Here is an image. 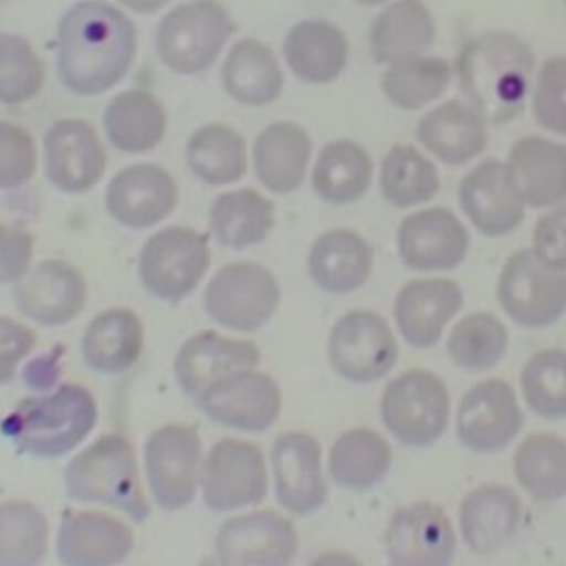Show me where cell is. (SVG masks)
<instances>
[{
  "label": "cell",
  "instance_id": "cell-49",
  "mask_svg": "<svg viewBox=\"0 0 566 566\" xmlns=\"http://www.w3.org/2000/svg\"><path fill=\"white\" fill-rule=\"evenodd\" d=\"M533 251L547 265L566 271V205L543 216L536 223Z\"/></svg>",
  "mask_w": 566,
  "mask_h": 566
},
{
  "label": "cell",
  "instance_id": "cell-54",
  "mask_svg": "<svg viewBox=\"0 0 566 566\" xmlns=\"http://www.w3.org/2000/svg\"><path fill=\"white\" fill-rule=\"evenodd\" d=\"M566 1V0H565Z\"/></svg>",
  "mask_w": 566,
  "mask_h": 566
},
{
  "label": "cell",
  "instance_id": "cell-43",
  "mask_svg": "<svg viewBox=\"0 0 566 566\" xmlns=\"http://www.w3.org/2000/svg\"><path fill=\"white\" fill-rule=\"evenodd\" d=\"M450 76L444 60L417 55L391 63L382 75L381 87L396 106L417 109L442 95Z\"/></svg>",
  "mask_w": 566,
  "mask_h": 566
},
{
  "label": "cell",
  "instance_id": "cell-46",
  "mask_svg": "<svg viewBox=\"0 0 566 566\" xmlns=\"http://www.w3.org/2000/svg\"><path fill=\"white\" fill-rule=\"evenodd\" d=\"M44 65L22 36L2 34L0 39V97L6 104H20L41 90Z\"/></svg>",
  "mask_w": 566,
  "mask_h": 566
},
{
  "label": "cell",
  "instance_id": "cell-40",
  "mask_svg": "<svg viewBox=\"0 0 566 566\" xmlns=\"http://www.w3.org/2000/svg\"><path fill=\"white\" fill-rule=\"evenodd\" d=\"M514 473L535 500L555 501L566 495V441L542 432L528 436L517 447Z\"/></svg>",
  "mask_w": 566,
  "mask_h": 566
},
{
  "label": "cell",
  "instance_id": "cell-48",
  "mask_svg": "<svg viewBox=\"0 0 566 566\" xmlns=\"http://www.w3.org/2000/svg\"><path fill=\"white\" fill-rule=\"evenodd\" d=\"M36 151L32 136L23 127L0 124V186L12 189L28 182L34 174Z\"/></svg>",
  "mask_w": 566,
  "mask_h": 566
},
{
  "label": "cell",
  "instance_id": "cell-35",
  "mask_svg": "<svg viewBox=\"0 0 566 566\" xmlns=\"http://www.w3.org/2000/svg\"><path fill=\"white\" fill-rule=\"evenodd\" d=\"M166 112L149 92L130 90L118 94L105 109L104 127L117 149L139 154L151 150L166 132Z\"/></svg>",
  "mask_w": 566,
  "mask_h": 566
},
{
  "label": "cell",
  "instance_id": "cell-30",
  "mask_svg": "<svg viewBox=\"0 0 566 566\" xmlns=\"http://www.w3.org/2000/svg\"><path fill=\"white\" fill-rule=\"evenodd\" d=\"M417 137L446 164L463 165L484 149L485 120L472 106L451 99L420 119Z\"/></svg>",
  "mask_w": 566,
  "mask_h": 566
},
{
  "label": "cell",
  "instance_id": "cell-28",
  "mask_svg": "<svg viewBox=\"0 0 566 566\" xmlns=\"http://www.w3.org/2000/svg\"><path fill=\"white\" fill-rule=\"evenodd\" d=\"M374 250L359 233L333 229L313 243L307 259L313 281L323 290L344 294L360 287L369 277Z\"/></svg>",
  "mask_w": 566,
  "mask_h": 566
},
{
  "label": "cell",
  "instance_id": "cell-19",
  "mask_svg": "<svg viewBox=\"0 0 566 566\" xmlns=\"http://www.w3.org/2000/svg\"><path fill=\"white\" fill-rule=\"evenodd\" d=\"M45 175L57 189L81 193L103 177L106 153L91 124L83 119L55 122L44 136Z\"/></svg>",
  "mask_w": 566,
  "mask_h": 566
},
{
  "label": "cell",
  "instance_id": "cell-15",
  "mask_svg": "<svg viewBox=\"0 0 566 566\" xmlns=\"http://www.w3.org/2000/svg\"><path fill=\"white\" fill-rule=\"evenodd\" d=\"M390 564L395 566H443L455 552V534L446 511L430 501L395 511L384 535Z\"/></svg>",
  "mask_w": 566,
  "mask_h": 566
},
{
  "label": "cell",
  "instance_id": "cell-51",
  "mask_svg": "<svg viewBox=\"0 0 566 566\" xmlns=\"http://www.w3.org/2000/svg\"><path fill=\"white\" fill-rule=\"evenodd\" d=\"M1 381L10 380L15 367L36 343L31 328L7 316H1Z\"/></svg>",
  "mask_w": 566,
  "mask_h": 566
},
{
  "label": "cell",
  "instance_id": "cell-52",
  "mask_svg": "<svg viewBox=\"0 0 566 566\" xmlns=\"http://www.w3.org/2000/svg\"><path fill=\"white\" fill-rule=\"evenodd\" d=\"M124 6L143 13H149L165 6L169 0H118Z\"/></svg>",
  "mask_w": 566,
  "mask_h": 566
},
{
  "label": "cell",
  "instance_id": "cell-38",
  "mask_svg": "<svg viewBox=\"0 0 566 566\" xmlns=\"http://www.w3.org/2000/svg\"><path fill=\"white\" fill-rule=\"evenodd\" d=\"M217 240L232 249H244L264 240L275 223L273 202L252 188L219 195L210 209Z\"/></svg>",
  "mask_w": 566,
  "mask_h": 566
},
{
  "label": "cell",
  "instance_id": "cell-17",
  "mask_svg": "<svg viewBox=\"0 0 566 566\" xmlns=\"http://www.w3.org/2000/svg\"><path fill=\"white\" fill-rule=\"evenodd\" d=\"M12 296L19 312L28 318L44 326H60L82 312L87 283L75 265L49 259L15 282Z\"/></svg>",
  "mask_w": 566,
  "mask_h": 566
},
{
  "label": "cell",
  "instance_id": "cell-45",
  "mask_svg": "<svg viewBox=\"0 0 566 566\" xmlns=\"http://www.w3.org/2000/svg\"><path fill=\"white\" fill-rule=\"evenodd\" d=\"M521 387L525 401L537 415L566 416V350L536 353L522 369Z\"/></svg>",
  "mask_w": 566,
  "mask_h": 566
},
{
  "label": "cell",
  "instance_id": "cell-34",
  "mask_svg": "<svg viewBox=\"0 0 566 566\" xmlns=\"http://www.w3.org/2000/svg\"><path fill=\"white\" fill-rule=\"evenodd\" d=\"M327 460L328 472L336 484L350 490H366L387 475L392 463V450L375 430L357 427L337 437Z\"/></svg>",
  "mask_w": 566,
  "mask_h": 566
},
{
  "label": "cell",
  "instance_id": "cell-18",
  "mask_svg": "<svg viewBox=\"0 0 566 566\" xmlns=\"http://www.w3.org/2000/svg\"><path fill=\"white\" fill-rule=\"evenodd\" d=\"M271 463L280 504L296 515H307L324 505L328 496L322 472V448L308 433L287 431L273 442Z\"/></svg>",
  "mask_w": 566,
  "mask_h": 566
},
{
  "label": "cell",
  "instance_id": "cell-25",
  "mask_svg": "<svg viewBox=\"0 0 566 566\" xmlns=\"http://www.w3.org/2000/svg\"><path fill=\"white\" fill-rule=\"evenodd\" d=\"M462 303V290L454 281L412 280L397 293L394 316L409 345L429 348L439 342L447 323L460 311Z\"/></svg>",
  "mask_w": 566,
  "mask_h": 566
},
{
  "label": "cell",
  "instance_id": "cell-24",
  "mask_svg": "<svg viewBox=\"0 0 566 566\" xmlns=\"http://www.w3.org/2000/svg\"><path fill=\"white\" fill-rule=\"evenodd\" d=\"M134 538L122 520L96 511L64 513L56 537V554L64 565L108 566L130 554Z\"/></svg>",
  "mask_w": 566,
  "mask_h": 566
},
{
  "label": "cell",
  "instance_id": "cell-2",
  "mask_svg": "<svg viewBox=\"0 0 566 566\" xmlns=\"http://www.w3.org/2000/svg\"><path fill=\"white\" fill-rule=\"evenodd\" d=\"M534 66L518 36L491 32L470 40L457 61L460 86L484 120L503 123L524 106Z\"/></svg>",
  "mask_w": 566,
  "mask_h": 566
},
{
  "label": "cell",
  "instance_id": "cell-42",
  "mask_svg": "<svg viewBox=\"0 0 566 566\" xmlns=\"http://www.w3.org/2000/svg\"><path fill=\"white\" fill-rule=\"evenodd\" d=\"M48 522L34 505L10 500L0 509V565L33 566L48 552Z\"/></svg>",
  "mask_w": 566,
  "mask_h": 566
},
{
  "label": "cell",
  "instance_id": "cell-27",
  "mask_svg": "<svg viewBox=\"0 0 566 566\" xmlns=\"http://www.w3.org/2000/svg\"><path fill=\"white\" fill-rule=\"evenodd\" d=\"M521 515V501L513 490L497 484L480 486L461 502L462 538L476 554L494 553L513 537Z\"/></svg>",
  "mask_w": 566,
  "mask_h": 566
},
{
  "label": "cell",
  "instance_id": "cell-33",
  "mask_svg": "<svg viewBox=\"0 0 566 566\" xmlns=\"http://www.w3.org/2000/svg\"><path fill=\"white\" fill-rule=\"evenodd\" d=\"M434 23L420 0H398L375 20L369 35L370 51L378 63H395L417 56L433 42Z\"/></svg>",
  "mask_w": 566,
  "mask_h": 566
},
{
  "label": "cell",
  "instance_id": "cell-10",
  "mask_svg": "<svg viewBox=\"0 0 566 566\" xmlns=\"http://www.w3.org/2000/svg\"><path fill=\"white\" fill-rule=\"evenodd\" d=\"M399 354L397 339L378 313L352 311L332 327L327 356L333 369L344 379L368 384L387 375Z\"/></svg>",
  "mask_w": 566,
  "mask_h": 566
},
{
  "label": "cell",
  "instance_id": "cell-6",
  "mask_svg": "<svg viewBox=\"0 0 566 566\" xmlns=\"http://www.w3.org/2000/svg\"><path fill=\"white\" fill-rule=\"evenodd\" d=\"M281 289L276 276L254 262L222 266L206 286L203 306L219 325L240 332H254L276 312Z\"/></svg>",
  "mask_w": 566,
  "mask_h": 566
},
{
  "label": "cell",
  "instance_id": "cell-36",
  "mask_svg": "<svg viewBox=\"0 0 566 566\" xmlns=\"http://www.w3.org/2000/svg\"><path fill=\"white\" fill-rule=\"evenodd\" d=\"M373 170L371 158L363 146L354 140L336 139L319 150L311 182L324 201L344 205L364 196L371 184Z\"/></svg>",
  "mask_w": 566,
  "mask_h": 566
},
{
  "label": "cell",
  "instance_id": "cell-50",
  "mask_svg": "<svg viewBox=\"0 0 566 566\" xmlns=\"http://www.w3.org/2000/svg\"><path fill=\"white\" fill-rule=\"evenodd\" d=\"M32 235L17 226H0V281L18 282L28 272L32 259Z\"/></svg>",
  "mask_w": 566,
  "mask_h": 566
},
{
  "label": "cell",
  "instance_id": "cell-20",
  "mask_svg": "<svg viewBox=\"0 0 566 566\" xmlns=\"http://www.w3.org/2000/svg\"><path fill=\"white\" fill-rule=\"evenodd\" d=\"M178 202L171 175L155 164H136L119 170L108 182L105 203L122 226L146 229L166 219Z\"/></svg>",
  "mask_w": 566,
  "mask_h": 566
},
{
  "label": "cell",
  "instance_id": "cell-32",
  "mask_svg": "<svg viewBox=\"0 0 566 566\" xmlns=\"http://www.w3.org/2000/svg\"><path fill=\"white\" fill-rule=\"evenodd\" d=\"M283 51L293 73L310 83L335 80L348 57L344 34L322 20H306L296 24L286 36Z\"/></svg>",
  "mask_w": 566,
  "mask_h": 566
},
{
  "label": "cell",
  "instance_id": "cell-4",
  "mask_svg": "<svg viewBox=\"0 0 566 566\" xmlns=\"http://www.w3.org/2000/svg\"><path fill=\"white\" fill-rule=\"evenodd\" d=\"M64 483L73 501L108 505L137 523L149 513L134 449L122 434H104L75 455L65 470Z\"/></svg>",
  "mask_w": 566,
  "mask_h": 566
},
{
  "label": "cell",
  "instance_id": "cell-12",
  "mask_svg": "<svg viewBox=\"0 0 566 566\" xmlns=\"http://www.w3.org/2000/svg\"><path fill=\"white\" fill-rule=\"evenodd\" d=\"M214 548L223 565L285 566L297 553L298 535L286 516L264 509L226 521Z\"/></svg>",
  "mask_w": 566,
  "mask_h": 566
},
{
  "label": "cell",
  "instance_id": "cell-22",
  "mask_svg": "<svg viewBox=\"0 0 566 566\" xmlns=\"http://www.w3.org/2000/svg\"><path fill=\"white\" fill-rule=\"evenodd\" d=\"M462 210L485 235L501 237L523 219L524 202L514 189L505 163L490 158L472 168L459 186Z\"/></svg>",
  "mask_w": 566,
  "mask_h": 566
},
{
  "label": "cell",
  "instance_id": "cell-5",
  "mask_svg": "<svg viewBox=\"0 0 566 566\" xmlns=\"http://www.w3.org/2000/svg\"><path fill=\"white\" fill-rule=\"evenodd\" d=\"M379 411L384 424L398 441L426 447L437 441L448 426L449 391L436 374L410 369L387 384Z\"/></svg>",
  "mask_w": 566,
  "mask_h": 566
},
{
  "label": "cell",
  "instance_id": "cell-47",
  "mask_svg": "<svg viewBox=\"0 0 566 566\" xmlns=\"http://www.w3.org/2000/svg\"><path fill=\"white\" fill-rule=\"evenodd\" d=\"M533 109L541 125L566 134V56L544 63L533 96Z\"/></svg>",
  "mask_w": 566,
  "mask_h": 566
},
{
  "label": "cell",
  "instance_id": "cell-14",
  "mask_svg": "<svg viewBox=\"0 0 566 566\" xmlns=\"http://www.w3.org/2000/svg\"><path fill=\"white\" fill-rule=\"evenodd\" d=\"M214 422L245 431H264L279 418L282 394L268 374L242 369L212 384L197 400Z\"/></svg>",
  "mask_w": 566,
  "mask_h": 566
},
{
  "label": "cell",
  "instance_id": "cell-44",
  "mask_svg": "<svg viewBox=\"0 0 566 566\" xmlns=\"http://www.w3.org/2000/svg\"><path fill=\"white\" fill-rule=\"evenodd\" d=\"M506 344V329L497 318L486 313H472L452 328L447 350L457 366L480 371L502 358Z\"/></svg>",
  "mask_w": 566,
  "mask_h": 566
},
{
  "label": "cell",
  "instance_id": "cell-7",
  "mask_svg": "<svg viewBox=\"0 0 566 566\" xmlns=\"http://www.w3.org/2000/svg\"><path fill=\"white\" fill-rule=\"evenodd\" d=\"M232 31L233 23L218 1L197 0L164 17L156 36L157 51L172 71L198 73L214 62Z\"/></svg>",
  "mask_w": 566,
  "mask_h": 566
},
{
  "label": "cell",
  "instance_id": "cell-53",
  "mask_svg": "<svg viewBox=\"0 0 566 566\" xmlns=\"http://www.w3.org/2000/svg\"><path fill=\"white\" fill-rule=\"evenodd\" d=\"M359 3L366 4V6H374L384 2L385 0H356Z\"/></svg>",
  "mask_w": 566,
  "mask_h": 566
},
{
  "label": "cell",
  "instance_id": "cell-31",
  "mask_svg": "<svg viewBox=\"0 0 566 566\" xmlns=\"http://www.w3.org/2000/svg\"><path fill=\"white\" fill-rule=\"evenodd\" d=\"M143 337V325L135 312L127 307L107 308L87 325L82 355L99 373H122L139 357Z\"/></svg>",
  "mask_w": 566,
  "mask_h": 566
},
{
  "label": "cell",
  "instance_id": "cell-1",
  "mask_svg": "<svg viewBox=\"0 0 566 566\" xmlns=\"http://www.w3.org/2000/svg\"><path fill=\"white\" fill-rule=\"evenodd\" d=\"M57 66L63 83L80 95L99 94L127 72L136 46L132 21L102 0L77 2L59 27Z\"/></svg>",
  "mask_w": 566,
  "mask_h": 566
},
{
  "label": "cell",
  "instance_id": "cell-11",
  "mask_svg": "<svg viewBox=\"0 0 566 566\" xmlns=\"http://www.w3.org/2000/svg\"><path fill=\"white\" fill-rule=\"evenodd\" d=\"M201 488L205 503L216 512L258 504L268 490L262 449L241 439L219 440L205 459Z\"/></svg>",
  "mask_w": 566,
  "mask_h": 566
},
{
  "label": "cell",
  "instance_id": "cell-8",
  "mask_svg": "<svg viewBox=\"0 0 566 566\" xmlns=\"http://www.w3.org/2000/svg\"><path fill=\"white\" fill-rule=\"evenodd\" d=\"M209 265L207 235L190 227L172 226L147 239L140 252L139 275L150 294L177 303L198 286Z\"/></svg>",
  "mask_w": 566,
  "mask_h": 566
},
{
  "label": "cell",
  "instance_id": "cell-9",
  "mask_svg": "<svg viewBox=\"0 0 566 566\" xmlns=\"http://www.w3.org/2000/svg\"><path fill=\"white\" fill-rule=\"evenodd\" d=\"M497 298L517 324L544 327L566 308V275L544 263L533 249H522L503 265Z\"/></svg>",
  "mask_w": 566,
  "mask_h": 566
},
{
  "label": "cell",
  "instance_id": "cell-13",
  "mask_svg": "<svg viewBox=\"0 0 566 566\" xmlns=\"http://www.w3.org/2000/svg\"><path fill=\"white\" fill-rule=\"evenodd\" d=\"M200 455V439L193 427L165 426L149 437L145 446V467L158 505L175 511L192 501Z\"/></svg>",
  "mask_w": 566,
  "mask_h": 566
},
{
  "label": "cell",
  "instance_id": "cell-23",
  "mask_svg": "<svg viewBox=\"0 0 566 566\" xmlns=\"http://www.w3.org/2000/svg\"><path fill=\"white\" fill-rule=\"evenodd\" d=\"M260 358L255 343L205 331L190 337L178 350L176 379L181 390L197 400L212 384L231 373L255 367Z\"/></svg>",
  "mask_w": 566,
  "mask_h": 566
},
{
  "label": "cell",
  "instance_id": "cell-41",
  "mask_svg": "<svg viewBox=\"0 0 566 566\" xmlns=\"http://www.w3.org/2000/svg\"><path fill=\"white\" fill-rule=\"evenodd\" d=\"M384 198L399 208L429 201L439 190L436 166L409 144H395L380 165Z\"/></svg>",
  "mask_w": 566,
  "mask_h": 566
},
{
  "label": "cell",
  "instance_id": "cell-29",
  "mask_svg": "<svg viewBox=\"0 0 566 566\" xmlns=\"http://www.w3.org/2000/svg\"><path fill=\"white\" fill-rule=\"evenodd\" d=\"M313 143L307 132L292 122H276L256 137L253 160L261 184L274 193H287L304 181Z\"/></svg>",
  "mask_w": 566,
  "mask_h": 566
},
{
  "label": "cell",
  "instance_id": "cell-39",
  "mask_svg": "<svg viewBox=\"0 0 566 566\" xmlns=\"http://www.w3.org/2000/svg\"><path fill=\"white\" fill-rule=\"evenodd\" d=\"M186 161L193 175L208 185L231 184L247 171L245 142L227 125L209 124L189 138Z\"/></svg>",
  "mask_w": 566,
  "mask_h": 566
},
{
  "label": "cell",
  "instance_id": "cell-26",
  "mask_svg": "<svg viewBox=\"0 0 566 566\" xmlns=\"http://www.w3.org/2000/svg\"><path fill=\"white\" fill-rule=\"evenodd\" d=\"M506 167L524 203L545 207L566 198V145L524 137L513 146Z\"/></svg>",
  "mask_w": 566,
  "mask_h": 566
},
{
  "label": "cell",
  "instance_id": "cell-37",
  "mask_svg": "<svg viewBox=\"0 0 566 566\" xmlns=\"http://www.w3.org/2000/svg\"><path fill=\"white\" fill-rule=\"evenodd\" d=\"M222 78L229 95L248 106L272 103L283 85L275 55L253 39H242L232 46L223 64Z\"/></svg>",
  "mask_w": 566,
  "mask_h": 566
},
{
  "label": "cell",
  "instance_id": "cell-16",
  "mask_svg": "<svg viewBox=\"0 0 566 566\" xmlns=\"http://www.w3.org/2000/svg\"><path fill=\"white\" fill-rule=\"evenodd\" d=\"M522 424L523 412L515 394L501 379H488L473 385L464 392L458 406V437L474 451H494L505 447Z\"/></svg>",
  "mask_w": 566,
  "mask_h": 566
},
{
  "label": "cell",
  "instance_id": "cell-21",
  "mask_svg": "<svg viewBox=\"0 0 566 566\" xmlns=\"http://www.w3.org/2000/svg\"><path fill=\"white\" fill-rule=\"evenodd\" d=\"M469 235L448 209L432 207L407 216L397 230L402 262L417 271L449 270L465 258Z\"/></svg>",
  "mask_w": 566,
  "mask_h": 566
},
{
  "label": "cell",
  "instance_id": "cell-3",
  "mask_svg": "<svg viewBox=\"0 0 566 566\" xmlns=\"http://www.w3.org/2000/svg\"><path fill=\"white\" fill-rule=\"evenodd\" d=\"M96 418V402L90 391L65 384L50 395L22 400L3 421L2 431L25 453L55 458L75 448Z\"/></svg>",
  "mask_w": 566,
  "mask_h": 566
}]
</instances>
